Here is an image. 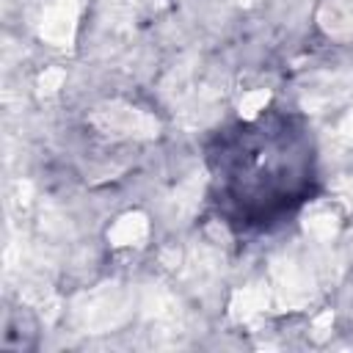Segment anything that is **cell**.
Listing matches in <instances>:
<instances>
[{
  "instance_id": "obj_1",
  "label": "cell",
  "mask_w": 353,
  "mask_h": 353,
  "mask_svg": "<svg viewBox=\"0 0 353 353\" xmlns=\"http://www.w3.org/2000/svg\"><path fill=\"white\" fill-rule=\"evenodd\" d=\"M204 165L210 204L237 234L276 232L320 190L317 138L292 108L221 124L204 141Z\"/></svg>"
}]
</instances>
